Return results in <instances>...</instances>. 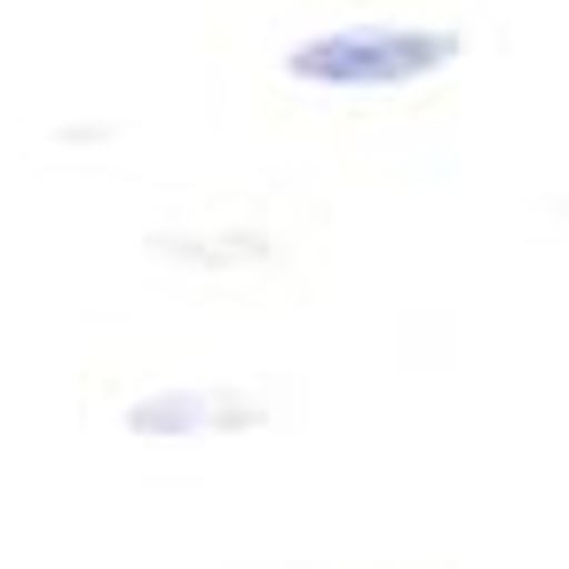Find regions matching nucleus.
Masks as SVG:
<instances>
[{
    "label": "nucleus",
    "instance_id": "nucleus-1",
    "mask_svg": "<svg viewBox=\"0 0 569 569\" xmlns=\"http://www.w3.org/2000/svg\"><path fill=\"white\" fill-rule=\"evenodd\" d=\"M459 32L451 24H325L309 40L284 48V80L301 88H411V80H436V71L459 63Z\"/></svg>",
    "mask_w": 569,
    "mask_h": 569
},
{
    "label": "nucleus",
    "instance_id": "nucleus-2",
    "mask_svg": "<svg viewBox=\"0 0 569 569\" xmlns=\"http://www.w3.org/2000/svg\"><path fill=\"white\" fill-rule=\"evenodd\" d=\"M269 427L261 396L238 388H159V396H134L127 403V436L142 443H190V436H253Z\"/></svg>",
    "mask_w": 569,
    "mask_h": 569
},
{
    "label": "nucleus",
    "instance_id": "nucleus-3",
    "mask_svg": "<svg viewBox=\"0 0 569 569\" xmlns=\"http://www.w3.org/2000/svg\"><path fill=\"white\" fill-rule=\"evenodd\" d=\"M159 261H182V269H238V261H269V238L261 230H222V238H151Z\"/></svg>",
    "mask_w": 569,
    "mask_h": 569
}]
</instances>
